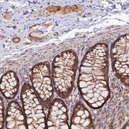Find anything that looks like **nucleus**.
<instances>
[{
  "mask_svg": "<svg viewBox=\"0 0 129 129\" xmlns=\"http://www.w3.org/2000/svg\"><path fill=\"white\" fill-rule=\"evenodd\" d=\"M106 47L98 44L85 56L81 63L79 87L84 99L95 103L100 96L109 95L107 75L108 58Z\"/></svg>",
  "mask_w": 129,
  "mask_h": 129,
  "instance_id": "obj_1",
  "label": "nucleus"
},
{
  "mask_svg": "<svg viewBox=\"0 0 129 129\" xmlns=\"http://www.w3.org/2000/svg\"><path fill=\"white\" fill-rule=\"evenodd\" d=\"M78 59L72 51L63 52L56 57L52 66V77L55 89L63 99L69 95L75 83Z\"/></svg>",
  "mask_w": 129,
  "mask_h": 129,
  "instance_id": "obj_2",
  "label": "nucleus"
},
{
  "mask_svg": "<svg viewBox=\"0 0 129 129\" xmlns=\"http://www.w3.org/2000/svg\"><path fill=\"white\" fill-rule=\"evenodd\" d=\"M48 63L36 64L33 68L31 79L33 87L43 101L50 100L53 94V84Z\"/></svg>",
  "mask_w": 129,
  "mask_h": 129,
  "instance_id": "obj_3",
  "label": "nucleus"
},
{
  "mask_svg": "<svg viewBox=\"0 0 129 129\" xmlns=\"http://www.w3.org/2000/svg\"><path fill=\"white\" fill-rule=\"evenodd\" d=\"M129 35L121 37L112 50L114 71L123 79H129Z\"/></svg>",
  "mask_w": 129,
  "mask_h": 129,
  "instance_id": "obj_4",
  "label": "nucleus"
},
{
  "mask_svg": "<svg viewBox=\"0 0 129 129\" xmlns=\"http://www.w3.org/2000/svg\"><path fill=\"white\" fill-rule=\"evenodd\" d=\"M19 87V80L13 72L8 71L2 77L1 92L7 98H13L17 93Z\"/></svg>",
  "mask_w": 129,
  "mask_h": 129,
  "instance_id": "obj_5",
  "label": "nucleus"
},
{
  "mask_svg": "<svg viewBox=\"0 0 129 129\" xmlns=\"http://www.w3.org/2000/svg\"><path fill=\"white\" fill-rule=\"evenodd\" d=\"M79 6H78L76 5L69 6L68 7H65L64 9H62V12L64 13H69L70 12H74L78 10L80 8Z\"/></svg>",
  "mask_w": 129,
  "mask_h": 129,
  "instance_id": "obj_6",
  "label": "nucleus"
},
{
  "mask_svg": "<svg viewBox=\"0 0 129 129\" xmlns=\"http://www.w3.org/2000/svg\"><path fill=\"white\" fill-rule=\"evenodd\" d=\"M62 8L59 6H50L48 8V10L50 12L56 13L62 10Z\"/></svg>",
  "mask_w": 129,
  "mask_h": 129,
  "instance_id": "obj_7",
  "label": "nucleus"
},
{
  "mask_svg": "<svg viewBox=\"0 0 129 129\" xmlns=\"http://www.w3.org/2000/svg\"><path fill=\"white\" fill-rule=\"evenodd\" d=\"M13 40L14 42L17 43L19 42L20 41V39L19 38L17 37V38H14Z\"/></svg>",
  "mask_w": 129,
  "mask_h": 129,
  "instance_id": "obj_8",
  "label": "nucleus"
},
{
  "mask_svg": "<svg viewBox=\"0 0 129 129\" xmlns=\"http://www.w3.org/2000/svg\"><path fill=\"white\" fill-rule=\"evenodd\" d=\"M35 113H36V114H40V113H43V110H39V109H38V110H37Z\"/></svg>",
  "mask_w": 129,
  "mask_h": 129,
  "instance_id": "obj_9",
  "label": "nucleus"
},
{
  "mask_svg": "<svg viewBox=\"0 0 129 129\" xmlns=\"http://www.w3.org/2000/svg\"><path fill=\"white\" fill-rule=\"evenodd\" d=\"M39 125L41 126H42L44 128V127L45 126V123H44V122H43V123H40L39 124Z\"/></svg>",
  "mask_w": 129,
  "mask_h": 129,
  "instance_id": "obj_10",
  "label": "nucleus"
},
{
  "mask_svg": "<svg viewBox=\"0 0 129 129\" xmlns=\"http://www.w3.org/2000/svg\"><path fill=\"white\" fill-rule=\"evenodd\" d=\"M38 109L39 110H42L43 107H42V106L41 105H38Z\"/></svg>",
  "mask_w": 129,
  "mask_h": 129,
  "instance_id": "obj_11",
  "label": "nucleus"
},
{
  "mask_svg": "<svg viewBox=\"0 0 129 129\" xmlns=\"http://www.w3.org/2000/svg\"><path fill=\"white\" fill-rule=\"evenodd\" d=\"M47 27H49L50 26H51V25H52L51 24H46V25H45Z\"/></svg>",
  "mask_w": 129,
  "mask_h": 129,
  "instance_id": "obj_12",
  "label": "nucleus"
}]
</instances>
